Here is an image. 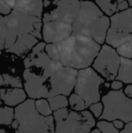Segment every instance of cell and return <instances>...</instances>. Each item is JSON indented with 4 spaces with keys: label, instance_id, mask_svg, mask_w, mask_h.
<instances>
[{
    "label": "cell",
    "instance_id": "cell-10",
    "mask_svg": "<svg viewBox=\"0 0 132 133\" xmlns=\"http://www.w3.org/2000/svg\"><path fill=\"white\" fill-rule=\"evenodd\" d=\"M101 16H103V13L98 5L91 1H81V10L72 24V34L87 36L92 23Z\"/></svg>",
    "mask_w": 132,
    "mask_h": 133
},
{
    "label": "cell",
    "instance_id": "cell-19",
    "mask_svg": "<svg viewBox=\"0 0 132 133\" xmlns=\"http://www.w3.org/2000/svg\"><path fill=\"white\" fill-rule=\"evenodd\" d=\"M47 100L53 112L56 111V110H62V109L67 108L69 106V99H67V96H65V95H57V96L52 97V98H49Z\"/></svg>",
    "mask_w": 132,
    "mask_h": 133
},
{
    "label": "cell",
    "instance_id": "cell-13",
    "mask_svg": "<svg viewBox=\"0 0 132 133\" xmlns=\"http://www.w3.org/2000/svg\"><path fill=\"white\" fill-rule=\"evenodd\" d=\"M43 0H16L14 11L30 16L41 18L43 15Z\"/></svg>",
    "mask_w": 132,
    "mask_h": 133
},
{
    "label": "cell",
    "instance_id": "cell-14",
    "mask_svg": "<svg viewBox=\"0 0 132 133\" xmlns=\"http://www.w3.org/2000/svg\"><path fill=\"white\" fill-rule=\"evenodd\" d=\"M27 93L22 88H1V100L6 106H18L26 101Z\"/></svg>",
    "mask_w": 132,
    "mask_h": 133
},
{
    "label": "cell",
    "instance_id": "cell-28",
    "mask_svg": "<svg viewBox=\"0 0 132 133\" xmlns=\"http://www.w3.org/2000/svg\"><path fill=\"white\" fill-rule=\"evenodd\" d=\"M104 110V106L102 102H97L95 104H92V106H90V111L92 112V114L95 118H100V116L102 115Z\"/></svg>",
    "mask_w": 132,
    "mask_h": 133
},
{
    "label": "cell",
    "instance_id": "cell-16",
    "mask_svg": "<svg viewBox=\"0 0 132 133\" xmlns=\"http://www.w3.org/2000/svg\"><path fill=\"white\" fill-rule=\"evenodd\" d=\"M37 44L38 39L36 37L33 36L32 35H24L18 37L14 45L10 49L6 50V52L15 54L16 55H22L29 50L33 49Z\"/></svg>",
    "mask_w": 132,
    "mask_h": 133
},
{
    "label": "cell",
    "instance_id": "cell-22",
    "mask_svg": "<svg viewBox=\"0 0 132 133\" xmlns=\"http://www.w3.org/2000/svg\"><path fill=\"white\" fill-rule=\"evenodd\" d=\"M116 0H96L99 7L108 16H113L118 11V3Z\"/></svg>",
    "mask_w": 132,
    "mask_h": 133
},
{
    "label": "cell",
    "instance_id": "cell-18",
    "mask_svg": "<svg viewBox=\"0 0 132 133\" xmlns=\"http://www.w3.org/2000/svg\"><path fill=\"white\" fill-rule=\"evenodd\" d=\"M116 80L120 81L123 83L132 84V60L121 57L120 66L119 69L118 76Z\"/></svg>",
    "mask_w": 132,
    "mask_h": 133
},
{
    "label": "cell",
    "instance_id": "cell-31",
    "mask_svg": "<svg viewBox=\"0 0 132 133\" xmlns=\"http://www.w3.org/2000/svg\"><path fill=\"white\" fill-rule=\"evenodd\" d=\"M112 123H113V125H114L115 128H116L117 130H122L126 126L125 122H124V121H120V119H116V121H112Z\"/></svg>",
    "mask_w": 132,
    "mask_h": 133
},
{
    "label": "cell",
    "instance_id": "cell-7",
    "mask_svg": "<svg viewBox=\"0 0 132 133\" xmlns=\"http://www.w3.org/2000/svg\"><path fill=\"white\" fill-rule=\"evenodd\" d=\"M121 57L109 45H103L96 57L92 67L107 81H114L118 76Z\"/></svg>",
    "mask_w": 132,
    "mask_h": 133
},
{
    "label": "cell",
    "instance_id": "cell-4",
    "mask_svg": "<svg viewBox=\"0 0 132 133\" xmlns=\"http://www.w3.org/2000/svg\"><path fill=\"white\" fill-rule=\"evenodd\" d=\"M55 133H90L96 124L90 110L75 111L68 108L53 112Z\"/></svg>",
    "mask_w": 132,
    "mask_h": 133
},
{
    "label": "cell",
    "instance_id": "cell-34",
    "mask_svg": "<svg viewBox=\"0 0 132 133\" xmlns=\"http://www.w3.org/2000/svg\"><path fill=\"white\" fill-rule=\"evenodd\" d=\"M124 93H125L129 98L132 99V84H129L128 86H126L125 90H124Z\"/></svg>",
    "mask_w": 132,
    "mask_h": 133
},
{
    "label": "cell",
    "instance_id": "cell-40",
    "mask_svg": "<svg viewBox=\"0 0 132 133\" xmlns=\"http://www.w3.org/2000/svg\"><path fill=\"white\" fill-rule=\"evenodd\" d=\"M116 1H117V3H118V4H120V3H122V2L126 1V0H116Z\"/></svg>",
    "mask_w": 132,
    "mask_h": 133
},
{
    "label": "cell",
    "instance_id": "cell-38",
    "mask_svg": "<svg viewBox=\"0 0 132 133\" xmlns=\"http://www.w3.org/2000/svg\"><path fill=\"white\" fill-rule=\"evenodd\" d=\"M90 133H102L101 131H100V130H99V129H94V130H92V131H91Z\"/></svg>",
    "mask_w": 132,
    "mask_h": 133
},
{
    "label": "cell",
    "instance_id": "cell-3",
    "mask_svg": "<svg viewBox=\"0 0 132 133\" xmlns=\"http://www.w3.org/2000/svg\"><path fill=\"white\" fill-rule=\"evenodd\" d=\"M15 119L19 121L16 133H55L53 116L44 117L37 111L35 100L27 99L15 109Z\"/></svg>",
    "mask_w": 132,
    "mask_h": 133
},
{
    "label": "cell",
    "instance_id": "cell-27",
    "mask_svg": "<svg viewBox=\"0 0 132 133\" xmlns=\"http://www.w3.org/2000/svg\"><path fill=\"white\" fill-rule=\"evenodd\" d=\"M117 52L120 54V57L127 58V59H132V48L129 42L122 44L119 48H117Z\"/></svg>",
    "mask_w": 132,
    "mask_h": 133
},
{
    "label": "cell",
    "instance_id": "cell-5",
    "mask_svg": "<svg viewBox=\"0 0 132 133\" xmlns=\"http://www.w3.org/2000/svg\"><path fill=\"white\" fill-rule=\"evenodd\" d=\"M104 110L100 119L112 121L120 119L127 124L132 121V99L123 91H110L101 98Z\"/></svg>",
    "mask_w": 132,
    "mask_h": 133
},
{
    "label": "cell",
    "instance_id": "cell-2",
    "mask_svg": "<svg viewBox=\"0 0 132 133\" xmlns=\"http://www.w3.org/2000/svg\"><path fill=\"white\" fill-rule=\"evenodd\" d=\"M56 44L62 64L78 71L89 68L93 64L101 49L100 44L91 37L75 34Z\"/></svg>",
    "mask_w": 132,
    "mask_h": 133
},
{
    "label": "cell",
    "instance_id": "cell-37",
    "mask_svg": "<svg viewBox=\"0 0 132 133\" xmlns=\"http://www.w3.org/2000/svg\"><path fill=\"white\" fill-rule=\"evenodd\" d=\"M51 4V1H48V0H44V7H47L48 5Z\"/></svg>",
    "mask_w": 132,
    "mask_h": 133
},
{
    "label": "cell",
    "instance_id": "cell-20",
    "mask_svg": "<svg viewBox=\"0 0 132 133\" xmlns=\"http://www.w3.org/2000/svg\"><path fill=\"white\" fill-rule=\"evenodd\" d=\"M15 110L12 107L2 106L0 108V123L1 125H11L15 121Z\"/></svg>",
    "mask_w": 132,
    "mask_h": 133
},
{
    "label": "cell",
    "instance_id": "cell-29",
    "mask_svg": "<svg viewBox=\"0 0 132 133\" xmlns=\"http://www.w3.org/2000/svg\"><path fill=\"white\" fill-rule=\"evenodd\" d=\"M0 12H1L2 16H8L13 12V8L8 4L5 3V0H0Z\"/></svg>",
    "mask_w": 132,
    "mask_h": 133
},
{
    "label": "cell",
    "instance_id": "cell-36",
    "mask_svg": "<svg viewBox=\"0 0 132 133\" xmlns=\"http://www.w3.org/2000/svg\"><path fill=\"white\" fill-rule=\"evenodd\" d=\"M5 3L8 4L13 8V10H14V7L16 6V0H5Z\"/></svg>",
    "mask_w": 132,
    "mask_h": 133
},
{
    "label": "cell",
    "instance_id": "cell-6",
    "mask_svg": "<svg viewBox=\"0 0 132 133\" xmlns=\"http://www.w3.org/2000/svg\"><path fill=\"white\" fill-rule=\"evenodd\" d=\"M104 82L103 78L99 75L93 68H86L78 72L74 92L84 100L87 108L100 102V86Z\"/></svg>",
    "mask_w": 132,
    "mask_h": 133
},
{
    "label": "cell",
    "instance_id": "cell-8",
    "mask_svg": "<svg viewBox=\"0 0 132 133\" xmlns=\"http://www.w3.org/2000/svg\"><path fill=\"white\" fill-rule=\"evenodd\" d=\"M39 21H41V18L13 10L8 16H0V28L19 37L24 35H32L34 30V25Z\"/></svg>",
    "mask_w": 132,
    "mask_h": 133
},
{
    "label": "cell",
    "instance_id": "cell-23",
    "mask_svg": "<svg viewBox=\"0 0 132 133\" xmlns=\"http://www.w3.org/2000/svg\"><path fill=\"white\" fill-rule=\"evenodd\" d=\"M69 105L72 110L75 111H83L87 108L84 100L75 92L72 93L69 97Z\"/></svg>",
    "mask_w": 132,
    "mask_h": 133
},
{
    "label": "cell",
    "instance_id": "cell-12",
    "mask_svg": "<svg viewBox=\"0 0 132 133\" xmlns=\"http://www.w3.org/2000/svg\"><path fill=\"white\" fill-rule=\"evenodd\" d=\"M110 19L109 17L103 16L92 23L88 30L87 36L93 39L99 44H103L107 38V34L109 29Z\"/></svg>",
    "mask_w": 132,
    "mask_h": 133
},
{
    "label": "cell",
    "instance_id": "cell-30",
    "mask_svg": "<svg viewBox=\"0 0 132 133\" xmlns=\"http://www.w3.org/2000/svg\"><path fill=\"white\" fill-rule=\"evenodd\" d=\"M122 86H123V82H120V81H118V80H114L110 84V87L113 91H120Z\"/></svg>",
    "mask_w": 132,
    "mask_h": 133
},
{
    "label": "cell",
    "instance_id": "cell-33",
    "mask_svg": "<svg viewBox=\"0 0 132 133\" xmlns=\"http://www.w3.org/2000/svg\"><path fill=\"white\" fill-rule=\"evenodd\" d=\"M120 133H132V121L129 123H127L125 128L122 130H120Z\"/></svg>",
    "mask_w": 132,
    "mask_h": 133
},
{
    "label": "cell",
    "instance_id": "cell-43",
    "mask_svg": "<svg viewBox=\"0 0 132 133\" xmlns=\"http://www.w3.org/2000/svg\"><path fill=\"white\" fill-rule=\"evenodd\" d=\"M48 1H51V0H48Z\"/></svg>",
    "mask_w": 132,
    "mask_h": 133
},
{
    "label": "cell",
    "instance_id": "cell-39",
    "mask_svg": "<svg viewBox=\"0 0 132 133\" xmlns=\"http://www.w3.org/2000/svg\"><path fill=\"white\" fill-rule=\"evenodd\" d=\"M0 133H9V132H7L5 130H4V129H1L0 130Z\"/></svg>",
    "mask_w": 132,
    "mask_h": 133
},
{
    "label": "cell",
    "instance_id": "cell-11",
    "mask_svg": "<svg viewBox=\"0 0 132 133\" xmlns=\"http://www.w3.org/2000/svg\"><path fill=\"white\" fill-rule=\"evenodd\" d=\"M43 38L47 44H58L72 35V25L62 21H52L43 25Z\"/></svg>",
    "mask_w": 132,
    "mask_h": 133
},
{
    "label": "cell",
    "instance_id": "cell-26",
    "mask_svg": "<svg viewBox=\"0 0 132 133\" xmlns=\"http://www.w3.org/2000/svg\"><path fill=\"white\" fill-rule=\"evenodd\" d=\"M97 128L102 133H120V131L115 128L112 122L107 121H100L97 122Z\"/></svg>",
    "mask_w": 132,
    "mask_h": 133
},
{
    "label": "cell",
    "instance_id": "cell-24",
    "mask_svg": "<svg viewBox=\"0 0 132 133\" xmlns=\"http://www.w3.org/2000/svg\"><path fill=\"white\" fill-rule=\"evenodd\" d=\"M35 108H36L37 111H38L41 115L44 116V117L52 116L53 110H52L51 106H50V103L47 99H39V100H35Z\"/></svg>",
    "mask_w": 132,
    "mask_h": 133
},
{
    "label": "cell",
    "instance_id": "cell-1",
    "mask_svg": "<svg viewBox=\"0 0 132 133\" xmlns=\"http://www.w3.org/2000/svg\"><path fill=\"white\" fill-rule=\"evenodd\" d=\"M78 70L62 66L51 75L44 76L31 69L25 75V86L33 100L49 99L57 95L70 96L77 81Z\"/></svg>",
    "mask_w": 132,
    "mask_h": 133
},
{
    "label": "cell",
    "instance_id": "cell-15",
    "mask_svg": "<svg viewBox=\"0 0 132 133\" xmlns=\"http://www.w3.org/2000/svg\"><path fill=\"white\" fill-rule=\"evenodd\" d=\"M110 27L132 35V8L113 15L110 18Z\"/></svg>",
    "mask_w": 132,
    "mask_h": 133
},
{
    "label": "cell",
    "instance_id": "cell-41",
    "mask_svg": "<svg viewBox=\"0 0 132 133\" xmlns=\"http://www.w3.org/2000/svg\"><path fill=\"white\" fill-rule=\"evenodd\" d=\"M128 2H129V5L132 6V0H128Z\"/></svg>",
    "mask_w": 132,
    "mask_h": 133
},
{
    "label": "cell",
    "instance_id": "cell-32",
    "mask_svg": "<svg viewBox=\"0 0 132 133\" xmlns=\"http://www.w3.org/2000/svg\"><path fill=\"white\" fill-rule=\"evenodd\" d=\"M129 7V2L128 1H124V2H122V3H120V4H118V11L120 10V11H125V10H127V9H129L128 8Z\"/></svg>",
    "mask_w": 132,
    "mask_h": 133
},
{
    "label": "cell",
    "instance_id": "cell-42",
    "mask_svg": "<svg viewBox=\"0 0 132 133\" xmlns=\"http://www.w3.org/2000/svg\"><path fill=\"white\" fill-rule=\"evenodd\" d=\"M129 44H130V45H131V48H132V39H131L130 41H129ZM131 60H132V59H131Z\"/></svg>",
    "mask_w": 132,
    "mask_h": 133
},
{
    "label": "cell",
    "instance_id": "cell-25",
    "mask_svg": "<svg viewBox=\"0 0 132 133\" xmlns=\"http://www.w3.org/2000/svg\"><path fill=\"white\" fill-rule=\"evenodd\" d=\"M45 53L48 54V56H49V57L51 58L53 61L57 62V63H61L60 52H59L56 44H46Z\"/></svg>",
    "mask_w": 132,
    "mask_h": 133
},
{
    "label": "cell",
    "instance_id": "cell-21",
    "mask_svg": "<svg viewBox=\"0 0 132 133\" xmlns=\"http://www.w3.org/2000/svg\"><path fill=\"white\" fill-rule=\"evenodd\" d=\"M0 85L3 88L4 86H8L11 88H22L23 83L19 77H15L10 74H4L0 77Z\"/></svg>",
    "mask_w": 132,
    "mask_h": 133
},
{
    "label": "cell",
    "instance_id": "cell-9",
    "mask_svg": "<svg viewBox=\"0 0 132 133\" xmlns=\"http://www.w3.org/2000/svg\"><path fill=\"white\" fill-rule=\"evenodd\" d=\"M53 4L56 7L44 15V24L52 21H62L72 25L81 10L80 0H54Z\"/></svg>",
    "mask_w": 132,
    "mask_h": 133
},
{
    "label": "cell",
    "instance_id": "cell-17",
    "mask_svg": "<svg viewBox=\"0 0 132 133\" xmlns=\"http://www.w3.org/2000/svg\"><path fill=\"white\" fill-rule=\"evenodd\" d=\"M132 39V35L130 34H126L123 32H120L119 30L115 29L113 27H109L107 34V42L108 45L111 46L113 48H119L122 44L129 42Z\"/></svg>",
    "mask_w": 132,
    "mask_h": 133
},
{
    "label": "cell",
    "instance_id": "cell-35",
    "mask_svg": "<svg viewBox=\"0 0 132 133\" xmlns=\"http://www.w3.org/2000/svg\"><path fill=\"white\" fill-rule=\"evenodd\" d=\"M11 127H12V129H14L15 130H16L18 128H19V121H17V119H15V121L12 122V124H11Z\"/></svg>",
    "mask_w": 132,
    "mask_h": 133
}]
</instances>
